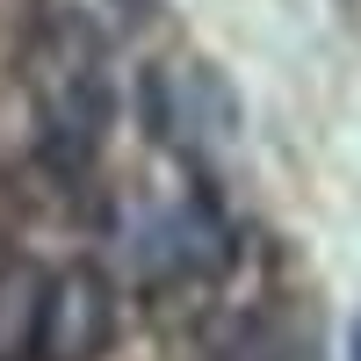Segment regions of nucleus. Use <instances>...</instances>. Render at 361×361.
I'll list each match as a JSON object with an SVG mask.
<instances>
[{"label":"nucleus","mask_w":361,"mask_h":361,"mask_svg":"<svg viewBox=\"0 0 361 361\" xmlns=\"http://www.w3.org/2000/svg\"><path fill=\"white\" fill-rule=\"evenodd\" d=\"M109 333H116V289L102 267H66L44 282L37 361H102Z\"/></svg>","instance_id":"3"},{"label":"nucleus","mask_w":361,"mask_h":361,"mask_svg":"<svg viewBox=\"0 0 361 361\" xmlns=\"http://www.w3.org/2000/svg\"><path fill=\"white\" fill-rule=\"evenodd\" d=\"M37 267H0V361H37V318H44Z\"/></svg>","instance_id":"4"},{"label":"nucleus","mask_w":361,"mask_h":361,"mask_svg":"<svg viewBox=\"0 0 361 361\" xmlns=\"http://www.w3.org/2000/svg\"><path fill=\"white\" fill-rule=\"evenodd\" d=\"M29 87H37V152L58 180H87L109 137V58L102 37L80 15L58 8L37 29V58H29Z\"/></svg>","instance_id":"1"},{"label":"nucleus","mask_w":361,"mask_h":361,"mask_svg":"<svg viewBox=\"0 0 361 361\" xmlns=\"http://www.w3.org/2000/svg\"><path fill=\"white\" fill-rule=\"evenodd\" d=\"M224 260H231V231L202 195H180V202L152 209L145 231H137L145 282H195V275H217Z\"/></svg>","instance_id":"2"}]
</instances>
